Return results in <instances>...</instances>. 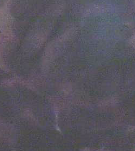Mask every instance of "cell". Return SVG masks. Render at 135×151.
Returning <instances> with one entry per match:
<instances>
[{"mask_svg":"<svg viewBox=\"0 0 135 151\" xmlns=\"http://www.w3.org/2000/svg\"><path fill=\"white\" fill-rule=\"evenodd\" d=\"M53 0H12L10 11L12 17L28 22L43 17Z\"/></svg>","mask_w":135,"mask_h":151,"instance_id":"6da1fadb","label":"cell"},{"mask_svg":"<svg viewBox=\"0 0 135 151\" xmlns=\"http://www.w3.org/2000/svg\"><path fill=\"white\" fill-rule=\"evenodd\" d=\"M7 1V0H0V8L2 7Z\"/></svg>","mask_w":135,"mask_h":151,"instance_id":"7a4b0ae2","label":"cell"}]
</instances>
